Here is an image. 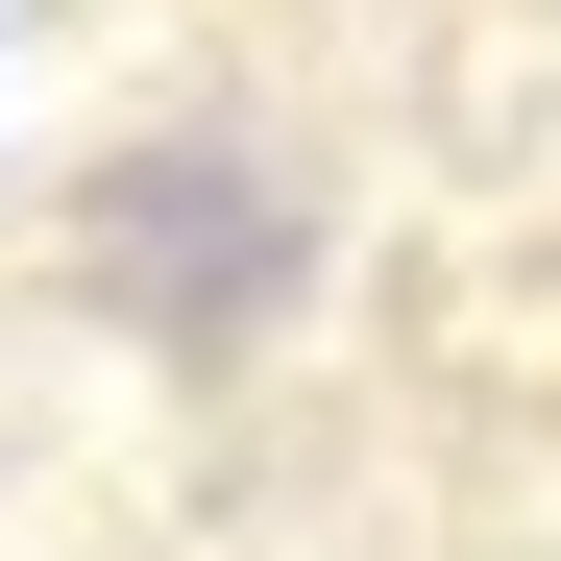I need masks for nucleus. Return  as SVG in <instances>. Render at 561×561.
<instances>
[{
    "instance_id": "obj_1",
    "label": "nucleus",
    "mask_w": 561,
    "mask_h": 561,
    "mask_svg": "<svg viewBox=\"0 0 561 561\" xmlns=\"http://www.w3.org/2000/svg\"><path fill=\"white\" fill-rule=\"evenodd\" d=\"M123 268H147L171 318H220L244 268H268V244H244V171H147V220H123Z\"/></svg>"
}]
</instances>
